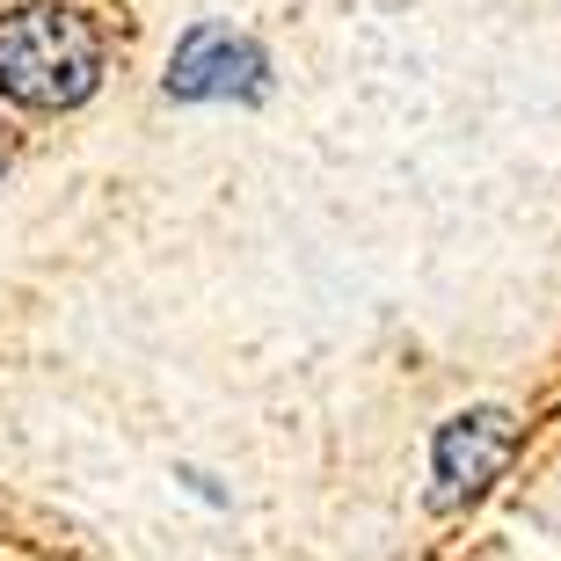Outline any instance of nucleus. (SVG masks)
<instances>
[{"label":"nucleus","instance_id":"obj_2","mask_svg":"<svg viewBox=\"0 0 561 561\" xmlns=\"http://www.w3.org/2000/svg\"><path fill=\"white\" fill-rule=\"evenodd\" d=\"M518 453V423L503 416V409H467L437 431V503L453 511V503H474L489 481L511 467Z\"/></svg>","mask_w":561,"mask_h":561},{"label":"nucleus","instance_id":"obj_3","mask_svg":"<svg viewBox=\"0 0 561 561\" xmlns=\"http://www.w3.org/2000/svg\"><path fill=\"white\" fill-rule=\"evenodd\" d=\"M249 88H263V51L219 22H197L168 59V95H249Z\"/></svg>","mask_w":561,"mask_h":561},{"label":"nucleus","instance_id":"obj_4","mask_svg":"<svg viewBox=\"0 0 561 561\" xmlns=\"http://www.w3.org/2000/svg\"><path fill=\"white\" fill-rule=\"evenodd\" d=\"M0 175H8V139H0Z\"/></svg>","mask_w":561,"mask_h":561},{"label":"nucleus","instance_id":"obj_1","mask_svg":"<svg viewBox=\"0 0 561 561\" xmlns=\"http://www.w3.org/2000/svg\"><path fill=\"white\" fill-rule=\"evenodd\" d=\"M103 73V37L66 0H30L0 15V95L22 110H73Z\"/></svg>","mask_w":561,"mask_h":561}]
</instances>
